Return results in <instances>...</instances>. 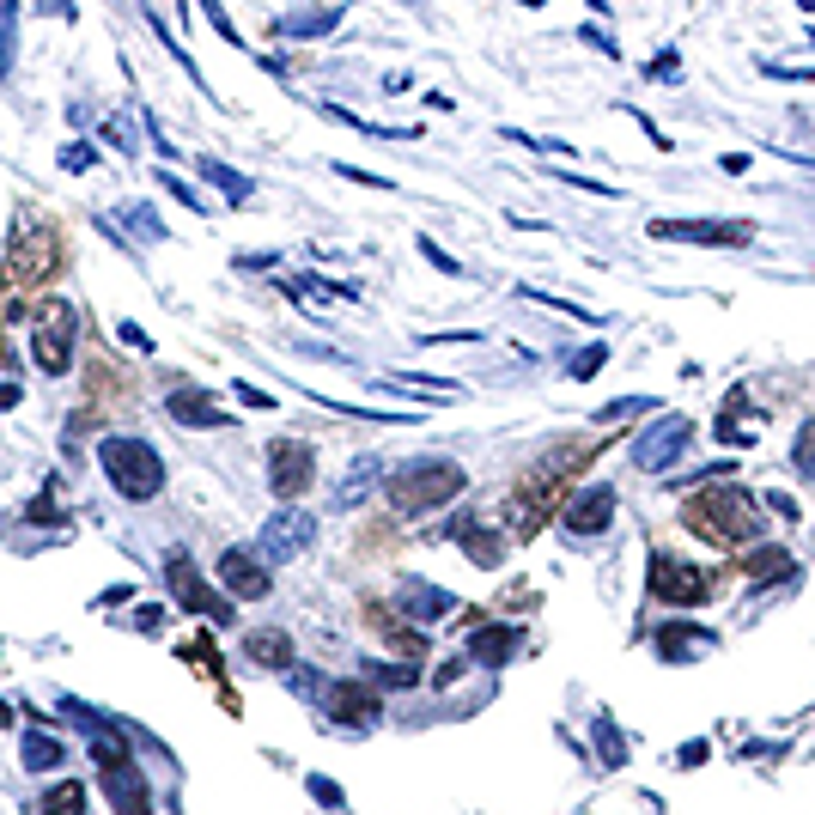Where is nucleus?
Listing matches in <instances>:
<instances>
[{"instance_id": "obj_17", "label": "nucleus", "mask_w": 815, "mask_h": 815, "mask_svg": "<svg viewBox=\"0 0 815 815\" xmlns=\"http://www.w3.org/2000/svg\"><path fill=\"white\" fill-rule=\"evenodd\" d=\"M736 572L749 578V590H761V584H785V578H797V560H791L785 548H755V554L736 560Z\"/></svg>"}, {"instance_id": "obj_40", "label": "nucleus", "mask_w": 815, "mask_h": 815, "mask_svg": "<svg viewBox=\"0 0 815 815\" xmlns=\"http://www.w3.org/2000/svg\"><path fill=\"white\" fill-rule=\"evenodd\" d=\"M341 177H353V183H365V189H396L390 177H372V171H359V165H335Z\"/></svg>"}, {"instance_id": "obj_9", "label": "nucleus", "mask_w": 815, "mask_h": 815, "mask_svg": "<svg viewBox=\"0 0 815 815\" xmlns=\"http://www.w3.org/2000/svg\"><path fill=\"white\" fill-rule=\"evenodd\" d=\"M311 542H317V517H311L305 505H280L268 524H262L256 554H262V560H299V554H311Z\"/></svg>"}, {"instance_id": "obj_36", "label": "nucleus", "mask_w": 815, "mask_h": 815, "mask_svg": "<svg viewBox=\"0 0 815 815\" xmlns=\"http://www.w3.org/2000/svg\"><path fill=\"white\" fill-rule=\"evenodd\" d=\"M311 797H317L323 809H347V797H341V785H335V779H323V773H311Z\"/></svg>"}, {"instance_id": "obj_38", "label": "nucleus", "mask_w": 815, "mask_h": 815, "mask_svg": "<svg viewBox=\"0 0 815 815\" xmlns=\"http://www.w3.org/2000/svg\"><path fill=\"white\" fill-rule=\"evenodd\" d=\"M25 517H37V524H61V530H67V511H55V499H31V505H25Z\"/></svg>"}, {"instance_id": "obj_11", "label": "nucleus", "mask_w": 815, "mask_h": 815, "mask_svg": "<svg viewBox=\"0 0 815 815\" xmlns=\"http://www.w3.org/2000/svg\"><path fill=\"white\" fill-rule=\"evenodd\" d=\"M688 438H694V420H688V414H657V420L639 432V444H633V463L651 469V475H663V469L688 451Z\"/></svg>"}, {"instance_id": "obj_45", "label": "nucleus", "mask_w": 815, "mask_h": 815, "mask_svg": "<svg viewBox=\"0 0 815 815\" xmlns=\"http://www.w3.org/2000/svg\"><path fill=\"white\" fill-rule=\"evenodd\" d=\"M718 165H724V177H743V171H749V153H724Z\"/></svg>"}, {"instance_id": "obj_14", "label": "nucleus", "mask_w": 815, "mask_h": 815, "mask_svg": "<svg viewBox=\"0 0 815 815\" xmlns=\"http://www.w3.org/2000/svg\"><path fill=\"white\" fill-rule=\"evenodd\" d=\"M560 524H566L572 536H603V530L615 524V493H609V487H584L578 499H566Z\"/></svg>"}, {"instance_id": "obj_16", "label": "nucleus", "mask_w": 815, "mask_h": 815, "mask_svg": "<svg viewBox=\"0 0 815 815\" xmlns=\"http://www.w3.org/2000/svg\"><path fill=\"white\" fill-rule=\"evenodd\" d=\"M165 414H171L177 426H232V414L219 408V396H213V390H195V384H177V390L165 396Z\"/></svg>"}, {"instance_id": "obj_31", "label": "nucleus", "mask_w": 815, "mask_h": 815, "mask_svg": "<svg viewBox=\"0 0 815 815\" xmlns=\"http://www.w3.org/2000/svg\"><path fill=\"white\" fill-rule=\"evenodd\" d=\"M159 189H165V195H171V201H183V207H189V213H207V201H201V195H195V189H189V183H183V177H171V171H165V165H159Z\"/></svg>"}, {"instance_id": "obj_5", "label": "nucleus", "mask_w": 815, "mask_h": 815, "mask_svg": "<svg viewBox=\"0 0 815 815\" xmlns=\"http://www.w3.org/2000/svg\"><path fill=\"white\" fill-rule=\"evenodd\" d=\"M645 590H651V603L694 609V603H706L712 578H706L694 560H682V554H651V566H645Z\"/></svg>"}, {"instance_id": "obj_47", "label": "nucleus", "mask_w": 815, "mask_h": 815, "mask_svg": "<svg viewBox=\"0 0 815 815\" xmlns=\"http://www.w3.org/2000/svg\"><path fill=\"white\" fill-rule=\"evenodd\" d=\"M767 505H773L779 517H797V499H791V493H767Z\"/></svg>"}, {"instance_id": "obj_30", "label": "nucleus", "mask_w": 815, "mask_h": 815, "mask_svg": "<svg viewBox=\"0 0 815 815\" xmlns=\"http://www.w3.org/2000/svg\"><path fill=\"white\" fill-rule=\"evenodd\" d=\"M597 755H603V767H621V761H627V743H621V730H615L609 718H597Z\"/></svg>"}, {"instance_id": "obj_29", "label": "nucleus", "mask_w": 815, "mask_h": 815, "mask_svg": "<svg viewBox=\"0 0 815 815\" xmlns=\"http://www.w3.org/2000/svg\"><path fill=\"white\" fill-rule=\"evenodd\" d=\"M92 165H98V146H92V140H67V146H61V171L86 177Z\"/></svg>"}, {"instance_id": "obj_44", "label": "nucleus", "mask_w": 815, "mask_h": 815, "mask_svg": "<svg viewBox=\"0 0 815 815\" xmlns=\"http://www.w3.org/2000/svg\"><path fill=\"white\" fill-rule=\"evenodd\" d=\"M761 73H773V80H815V67H761Z\"/></svg>"}, {"instance_id": "obj_32", "label": "nucleus", "mask_w": 815, "mask_h": 815, "mask_svg": "<svg viewBox=\"0 0 815 815\" xmlns=\"http://www.w3.org/2000/svg\"><path fill=\"white\" fill-rule=\"evenodd\" d=\"M645 80H663V86H676V80H682V55H676V49H657V61L645 67Z\"/></svg>"}, {"instance_id": "obj_52", "label": "nucleus", "mask_w": 815, "mask_h": 815, "mask_svg": "<svg viewBox=\"0 0 815 815\" xmlns=\"http://www.w3.org/2000/svg\"><path fill=\"white\" fill-rule=\"evenodd\" d=\"M402 7H426V0H402Z\"/></svg>"}, {"instance_id": "obj_1", "label": "nucleus", "mask_w": 815, "mask_h": 815, "mask_svg": "<svg viewBox=\"0 0 815 815\" xmlns=\"http://www.w3.org/2000/svg\"><path fill=\"white\" fill-rule=\"evenodd\" d=\"M98 463H104L110 487H116L122 499H134V505H146V499L165 493V457H159L146 438H134V432H110V438L98 444Z\"/></svg>"}, {"instance_id": "obj_10", "label": "nucleus", "mask_w": 815, "mask_h": 815, "mask_svg": "<svg viewBox=\"0 0 815 815\" xmlns=\"http://www.w3.org/2000/svg\"><path fill=\"white\" fill-rule=\"evenodd\" d=\"M13 262H7V274L25 286V280H43V274H55V262H61V238H55V226H37V219H25V226H13V250H7Z\"/></svg>"}, {"instance_id": "obj_4", "label": "nucleus", "mask_w": 815, "mask_h": 815, "mask_svg": "<svg viewBox=\"0 0 815 815\" xmlns=\"http://www.w3.org/2000/svg\"><path fill=\"white\" fill-rule=\"evenodd\" d=\"M92 761L104 767V791H110L116 815H153V791L134 773V755L122 749V736H92Z\"/></svg>"}, {"instance_id": "obj_2", "label": "nucleus", "mask_w": 815, "mask_h": 815, "mask_svg": "<svg viewBox=\"0 0 815 815\" xmlns=\"http://www.w3.org/2000/svg\"><path fill=\"white\" fill-rule=\"evenodd\" d=\"M463 487H469V475H463L451 457H420V463H408V469L390 475V505H396L402 517H420V511L451 505Z\"/></svg>"}, {"instance_id": "obj_21", "label": "nucleus", "mask_w": 815, "mask_h": 815, "mask_svg": "<svg viewBox=\"0 0 815 815\" xmlns=\"http://www.w3.org/2000/svg\"><path fill=\"white\" fill-rule=\"evenodd\" d=\"M195 171H201V177H207V183H213V189H219V195H226V201H232V207H244V201H250V195H256V183H250V177H244V171H232V165H226V159H213V153H207V159H201V165H195Z\"/></svg>"}, {"instance_id": "obj_48", "label": "nucleus", "mask_w": 815, "mask_h": 815, "mask_svg": "<svg viewBox=\"0 0 815 815\" xmlns=\"http://www.w3.org/2000/svg\"><path fill=\"white\" fill-rule=\"evenodd\" d=\"M19 402H25V390H19V384L7 378V384H0V408H19Z\"/></svg>"}, {"instance_id": "obj_27", "label": "nucleus", "mask_w": 815, "mask_h": 815, "mask_svg": "<svg viewBox=\"0 0 815 815\" xmlns=\"http://www.w3.org/2000/svg\"><path fill=\"white\" fill-rule=\"evenodd\" d=\"M37 809H43V815H86V785H80V779H55Z\"/></svg>"}, {"instance_id": "obj_49", "label": "nucleus", "mask_w": 815, "mask_h": 815, "mask_svg": "<svg viewBox=\"0 0 815 815\" xmlns=\"http://www.w3.org/2000/svg\"><path fill=\"white\" fill-rule=\"evenodd\" d=\"M7 724H13V706H7V700H0V730H7Z\"/></svg>"}, {"instance_id": "obj_20", "label": "nucleus", "mask_w": 815, "mask_h": 815, "mask_svg": "<svg viewBox=\"0 0 815 815\" xmlns=\"http://www.w3.org/2000/svg\"><path fill=\"white\" fill-rule=\"evenodd\" d=\"M517 645H524V633H517V627H481V633H469V651H475V663H487V670L511 663Z\"/></svg>"}, {"instance_id": "obj_53", "label": "nucleus", "mask_w": 815, "mask_h": 815, "mask_svg": "<svg viewBox=\"0 0 815 815\" xmlns=\"http://www.w3.org/2000/svg\"><path fill=\"white\" fill-rule=\"evenodd\" d=\"M809 37H815V31H809Z\"/></svg>"}, {"instance_id": "obj_43", "label": "nucleus", "mask_w": 815, "mask_h": 815, "mask_svg": "<svg viewBox=\"0 0 815 815\" xmlns=\"http://www.w3.org/2000/svg\"><path fill=\"white\" fill-rule=\"evenodd\" d=\"M116 603H134V584H116V590H104V597H98V609H116Z\"/></svg>"}, {"instance_id": "obj_28", "label": "nucleus", "mask_w": 815, "mask_h": 815, "mask_svg": "<svg viewBox=\"0 0 815 815\" xmlns=\"http://www.w3.org/2000/svg\"><path fill=\"white\" fill-rule=\"evenodd\" d=\"M122 226H128V232H140V238H153V244L165 238V219H159L153 207H146V201H134V207H122Z\"/></svg>"}, {"instance_id": "obj_12", "label": "nucleus", "mask_w": 815, "mask_h": 815, "mask_svg": "<svg viewBox=\"0 0 815 815\" xmlns=\"http://www.w3.org/2000/svg\"><path fill=\"white\" fill-rule=\"evenodd\" d=\"M651 238H663V244H749L755 226H718V219H651Z\"/></svg>"}, {"instance_id": "obj_41", "label": "nucleus", "mask_w": 815, "mask_h": 815, "mask_svg": "<svg viewBox=\"0 0 815 815\" xmlns=\"http://www.w3.org/2000/svg\"><path fill=\"white\" fill-rule=\"evenodd\" d=\"M104 140L116 146V153H134V134H128L122 122H104Z\"/></svg>"}, {"instance_id": "obj_34", "label": "nucleus", "mask_w": 815, "mask_h": 815, "mask_svg": "<svg viewBox=\"0 0 815 815\" xmlns=\"http://www.w3.org/2000/svg\"><path fill=\"white\" fill-rule=\"evenodd\" d=\"M603 365H609V347H603V341H597V347H584V353H578V359H572V378H578V384H584V378H597V372H603Z\"/></svg>"}, {"instance_id": "obj_15", "label": "nucleus", "mask_w": 815, "mask_h": 815, "mask_svg": "<svg viewBox=\"0 0 815 815\" xmlns=\"http://www.w3.org/2000/svg\"><path fill=\"white\" fill-rule=\"evenodd\" d=\"M323 712L335 718V724H372L378 718V688H365V682H329L323 688Z\"/></svg>"}, {"instance_id": "obj_23", "label": "nucleus", "mask_w": 815, "mask_h": 815, "mask_svg": "<svg viewBox=\"0 0 815 815\" xmlns=\"http://www.w3.org/2000/svg\"><path fill=\"white\" fill-rule=\"evenodd\" d=\"M244 651H250V663H256V670H292V639L286 633H250L244 639Z\"/></svg>"}, {"instance_id": "obj_7", "label": "nucleus", "mask_w": 815, "mask_h": 815, "mask_svg": "<svg viewBox=\"0 0 815 815\" xmlns=\"http://www.w3.org/2000/svg\"><path fill=\"white\" fill-rule=\"evenodd\" d=\"M73 335H80V323H73V305L49 299V305L37 311V323H31V359L43 365L49 378H61L67 365H73Z\"/></svg>"}, {"instance_id": "obj_33", "label": "nucleus", "mask_w": 815, "mask_h": 815, "mask_svg": "<svg viewBox=\"0 0 815 815\" xmlns=\"http://www.w3.org/2000/svg\"><path fill=\"white\" fill-rule=\"evenodd\" d=\"M645 408H657V402H645V396H621V402L597 408V426H615V420H627V414H645Z\"/></svg>"}, {"instance_id": "obj_6", "label": "nucleus", "mask_w": 815, "mask_h": 815, "mask_svg": "<svg viewBox=\"0 0 815 815\" xmlns=\"http://www.w3.org/2000/svg\"><path fill=\"white\" fill-rule=\"evenodd\" d=\"M165 584H171V597H177L189 615H201V621H213V627H232V603H219V590L195 572V560H189L183 548L165 554Z\"/></svg>"}, {"instance_id": "obj_46", "label": "nucleus", "mask_w": 815, "mask_h": 815, "mask_svg": "<svg viewBox=\"0 0 815 815\" xmlns=\"http://www.w3.org/2000/svg\"><path fill=\"white\" fill-rule=\"evenodd\" d=\"M116 335H122V341H128V347H140V353H153V341H146V335H140V329H134V323H122V329H116Z\"/></svg>"}, {"instance_id": "obj_19", "label": "nucleus", "mask_w": 815, "mask_h": 815, "mask_svg": "<svg viewBox=\"0 0 815 815\" xmlns=\"http://www.w3.org/2000/svg\"><path fill=\"white\" fill-rule=\"evenodd\" d=\"M341 19H347V7H305V13L274 19V31H280V37H329Z\"/></svg>"}, {"instance_id": "obj_50", "label": "nucleus", "mask_w": 815, "mask_h": 815, "mask_svg": "<svg viewBox=\"0 0 815 815\" xmlns=\"http://www.w3.org/2000/svg\"><path fill=\"white\" fill-rule=\"evenodd\" d=\"M797 7H803V13H815V0H797Z\"/></svg>"}, {"instance_id": "obj_51", "label": "nucleus", "mask_w": 815, "mask_h": 815, "mask_svg": "<svg viewBox=\"0 0 815 815\" xmlns=\"http://www.w3.org/2000/svg\"><path fill=\"white\" fill-rule=\"evenodd\" d=\"M524 7H548V0H524Z\"/></svg>"}, {"instance_id": "obj_24", "label": "nucleus", "mask_w": 815, "mask_h": 815, "mask_svg": "<svg viewBox=\"0 0 815 815\" xmlns=\"http://www.w3.org/2000/svg\"><path fill=\"white\" fill-rule=\"evenodd\" d=\"M712 645H718V633H706V627H663V633H657V651L676 657V663H682V657H700V651H712Z\"/></svg>"}, {"instance_id": "obj_8", "label": "nucleus", "mask_w": 815, "mask_h": 815, "mask_svg": "<svg viewBox=\"0 0 815 815\" xmlns=\"http://www.w3.org/2000/svg\"><path fill=\"white\" fill-rule=\"evenodd\" d=\"M311 481H317V451L305 438H274L268 444V487H274V499H305L311 493Z\"/></svg>"}, {"instance_id": "obj_39", "label": "nucleus", "mask_w": 815, "mask_h": 815, "mask_svg": "<svg viewBox=\"0 0 815 815\" xmlns=\"http://www.w3.org/2000/svg\"><path fill=\"white\" fill-rule=\"evenodd\" d=\"M232 396H238L244 408H262V414L274 408V396H268V390H256V384H232Z\"/></svg>"}, {"instance_id": "obj_18", "label": "nucleus", "mask_w": 815, "mask_h": 815, "mask_svg": "<svg viewBox=\"0 0 815 815\" xmlns=\"http://www.w3.org/2000/svg\"><path fill=\"white\" fill-rule=\"evenodd\" d=\"M451 609H457L451 590H438V584H426V578H408V584H402V615L438 621V615H451Z\"/></svg>"}, {"instance_id": "obj_3", "label": "nucleus", "mask_w": 815, "mask_h": 815, "mask_svg": "<svg viewBox=\"0 0 815 815\" xmlns=\"http://www.w3.org/2000/svg\"><path fill=\"white\" fill-rule=\"evenodd\" d=\"M682 524L706 542H749L755 524H761V511L743 487H712V493H694L688 511H682Z\"/></svg>"}, {"instance_id": "obj_37", "label": "nucleus", "mask_w": 815, "mask_h": 815, "mask_svg": "<svg viewBox=\"0 0 815 815\" xmlns=\"http://www.w3.org/2000/svg\"><path fill=\"white\" fill-rule=\"evenodd\" d=\"M420 256H426V262H432L438 274H463V262H457V256H444V250H438L432 238H420Z\"/></svg>"}, {"instance_id": "obj_22", "label": "nucleus", "mask_w": 815, "mask_h": 815, "mask_svg": "<svg viewBox=\"0 0 815 815\" xmlns=\"http://www.w3.org/2000/svg\"><path fill=\"white\" fill-rule=\"evenodd\" d=\"M451 536H463V548H469V560H475V566H499V554H505V548H499V536H493V530H481L469 511H463V517H451Z\"/></svg>"}, {"instance_id": "obj_25", "label": "nucleus", "mask_w": 815, "mask_h": 815, "mask_svg": "<svg viewBox=\"0 0 815 815\" xmlns=\"http://www.w3.org/2000/svg\"><path fill=\"white\" fill-rule=\"evenodd\" d=\"M378 475H384V469H378V457H359V463H353V469L341 475V487H335V505H341V511H353V505H359L365 493L378 487Z\"/></svg>"}, {"instance_id": "obj_42", "label": "nucleus", "mask_w": 815, "mask_h": 815, "mask_svg": "<svg viewBox=\"0 0 815 815\" xmlns=\"http://www.w3.org/2000/svg\"><path fill=\"white\" fill-rule=\"evenodd\" d=\"M274 262H280L274 250H250V256H238V268H250V274H256V268H274Z\"/></svg>"}, {"instance_id": "obj_26", "label": "nucleus", "mask_w": 815, "mask_h": 815, "mask_svg": "<svg viewBox=\"0 0 815 815\" xmlns=\"http://www.w3.org/2000/svg\"><path fill=\"white\" fill-rule=\"evenodd\" d=\"M25 767H31V773L67 767V743H61V736H49V730H31V736H25Z\"/></svg>"}, {"instance_id": "obj_35", "label": "nucleus", "mask_w": 815, "mask_h": 815, "mask_svg": "<svg viewBox=\"0 0 815 815\" xmlns=\"http://www.w3.org/2000/svg\"><path fill=\"white\" fill-rule=\"evenodd\" d=\"M791 463H797V469L815 481V426H803V432L791 438Z\"/></svg>"}, {"instance_id": "obj_13", "label": "nucleus", "mask_w": 815, "mask_h": 815, "mask_svg": "<svg viewBox=\"0 0 815 815\" xmlns=\"http://www.w3.org/2000/svg\"><path fill=\"white\" fill-rule=\"evenodd\" d=\"M219 584H226L232 597H244V603H262L274 578H268V566H262L256 548H226V554H219Z\"/></svg>"}]
</instances>
